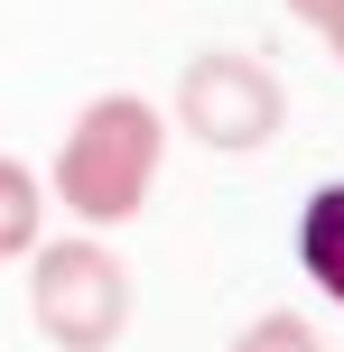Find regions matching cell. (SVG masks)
I'll list each match as a JSON object with an SVG mask.
<instances>
[{
	"mask_svg": "<svg viewBox=\"0 0 344 352\" xmlns=\"http://www.w3.org/2000/svg\"><path fill=\"white\" fill-rule=\"evenodd\" d=\"M159 148H168V121L140 102V93H103V102L74 111L65 148H56V204L74 213L84 232H112L149 204L159 186Z\"/></svg>",
	"mask_w": 344,
	"mask_h": 352,
	"instance_id": "cell-1",
	"label": "cell"
},
{
	"mask_svg": "<svg viewBox=\"0 0 344 352\" xmlns=\"http://www.w3.org/2000/svg\"><path fill=\"white\" fill-rule=\"evenodd\" d=\"M28 316L56 352H112L130 334V269L103 241H47L28 260Z\"/></svg>",
	"mask_w": 344,
	"mask_h": 352,
	"instance_id": "cell-2",
	"label": "cell"
},
{
	"mask_svg": "<svg viewBox=\"0 0 344 352\" xmlns=\"http://www.w3.org/2000/svg\"><path fill=\"white\" fill-rule=\"evenodd\" d=\"M177 121H186L196 148L242 158V148H270L279 140L289 84H279V65H261V56H242V47H205L196 65L177 74Z\"/></svg>",
	"mask_w": 344,
	"mask_h": 352,
	"instance_id": "cell-3",
	"label": "cell"
},
{
	"mask_svg": "<svg viewBox=\"0 0 344 352\" xmlns=\"http://www.w3.org/2000/svg\"><path fill=\"white\" fill-rule=\"evenodd\" d=\"M298 260H307V278L344 306V186L307 195V213H298Z\"/></svg>",
	"mask_w": 344,
	"mask_h": 352,
	"instance_id": "cell-4",
	"label": "cell"
},
{
	"mask_svg": "<svg viewBox=\"0 0 344 352\" xmlns=\"http://www.w3.org/2000/svg\"><path fill=\"white\" fill-rule=\"evenodd\" d=\"M37 232H47V195H37L28 158H0V260H28Z\"/></svg>",
	"mask_w": 344,
	"mask_h": 352,
	"instance_id": "cell-5",
	"label": "cell"
},
{
	"mask_svg": "<svg viewBox=\"0 0 344 352\" xmlns=\"http://www.w3.org/2000/svg\"><path fill=\"white\" fill-rule=\"evenodd\" d=\"M233 352H326V343H316L307 316H279V306H270L261 324H242V334H233Z\"/></svg>",
	"mask_w": 344,
	"mask_h": 352,
	"instance_id": "cell-6",
	"label": "cell"
},
{
	"mask_svg": "<svg viewBox=\"0 0 344 352\" xmlns=\"http://www.w3.org/2000/svg\"><path fill=\"white\" fill-rule=\"evenodd\" d=\"M289 19H307V28H316V47L344 56V0H289Z\"/></svg>",
	"mask_w": 344,
	"mask_h": 352,
	"instance_id": "cell-7",
	"label": "cell"
}]
</instances>
